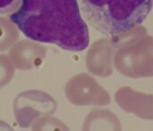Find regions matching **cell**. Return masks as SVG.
Segmentation results:
<instances>
[{
  "mask_svg": "<svg viewBox=\"0 0 153 131\" xmlns=\"http://www.w3.org/2000/svg\"><path fill=\"white\" fill-rule=\"evenodd\" d=\"M22 0H0V14H11L20 6Z\"/></svg>",
  "mask_w": 153,
  "mask_h": 131,
  "instance_id": "obj_5",
  "label": "cell"
},
{
  "mask_svg": "<svg viewBox=\"0 0 153 131\" xmlns=\"http://www.w3.org/2000/svg\"><path fill=\"white\" fill-rule=\"evenodd\" d=\"M9 20L33 41L75 52L85 50L90 44L78 0H22Z\"/></svg>",
  "mask_w": 153,
  "mask_h": 131,
  "instance_id": "obj_1",
  "label": "cell"
},
{
  "mask_svg": "<svg viewBox=\"0 0 153 131\" xmlns=\"http://www.w3.org/2000/svg\"><path fill=\"white\" fill-rule=\"evenodd\" d=\"M116 101L121 108L127 112H133L143 119H145V112L143 107V105L153 112V95L143 94L137 93L128 87L119 89L116 94Z\"/></svg>",
  "mask_w": 153,
  "mask_h": 131,
  "instance_id": "obj_4",
  "label": "cell"
},
{
  "mask_svg": "<svg viewBox=\"0 0 153 131\" xmlns=\"http://www.w3.org/2000/svg\"><path fill=\"white\" fill-rule=\"evenodd\" d=\"M89 24L113 38L140 26L152 11V0H79Z\"/></svg>",
  "mask_w": 153,
  "mask_h": 131,
  "instance_id": "obj_2",
  "label": "cell"
},
{
  "mask_svg": "<svg viewBox=\"0 0 153 131\" xmlns=\"http://www.w3.org/2000/svg\"><path fill=\"white\" fill-rule=\"evenodd\" d=\"M125 32L111 38L115 46H119L115 54V66L124 76L130 78L153 76V37L146 34L143 27H136L134 33Z\"/></svg>",
  "mask_w": 153,
  "mask_h": 131,
  "instance_id": "obj_3",
  "label": "cell"
}]
</instances>
